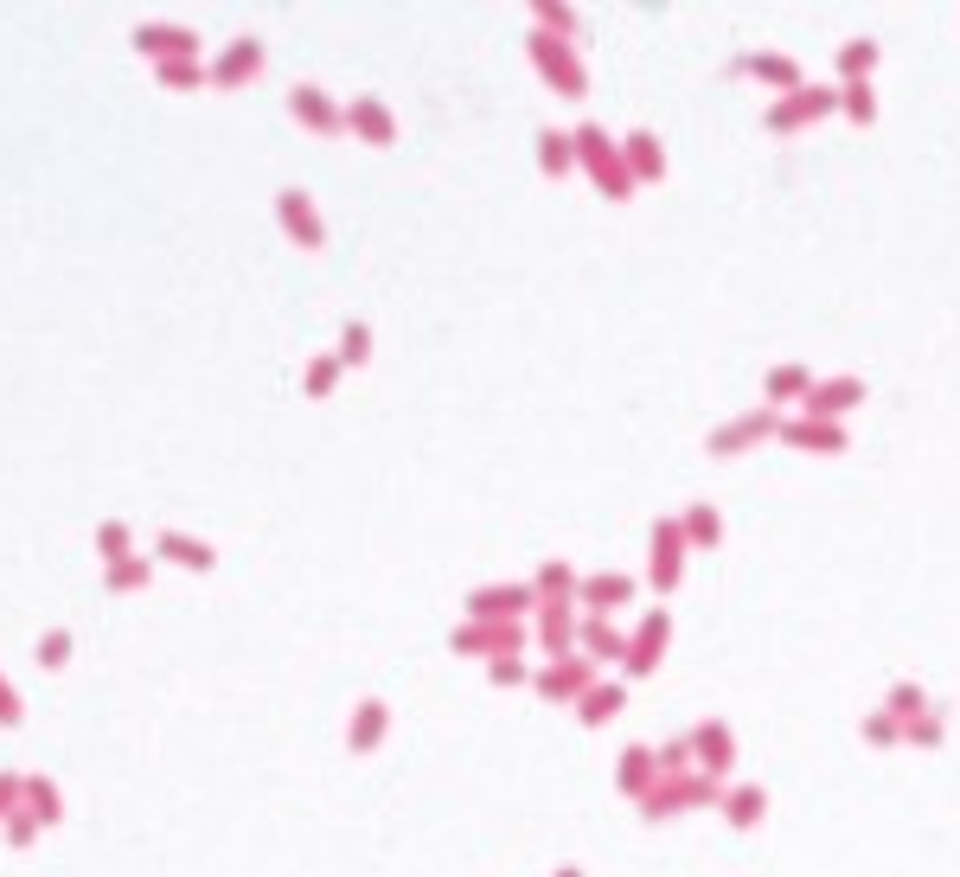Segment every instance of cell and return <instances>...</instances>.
<instances>
[{
  "label": "cell",
  "instance_id": "obj_3",
  "mask_svg": "<svg viewBox=\"0 0 960 877\" xmlns=\"http://www.w3.org/2000/svg\"><path fill=\"white\" fill-rule=\"evenodd\" d=\"M276 219L289 224V231H295V237H301V244H308V251H321V244H327V224L314 219V206H308V192H295V186H289V192L276 199Z\"/></svg>",
  "mask_w": 960,
  "mask_h": 877
},
{
  "label": "cell",
  "instance_id": "obj_2",
  "mask_svg": "<svg viewBox=\"0 0 960 877\" xmlns=\"http://www.w3.org/2000/svg\"><path fill=\"white\" fill-rule=\"evenodd\" d=\"M257 71H263V45L257 38H231L224 58L212 65V84H219V90H237V84H250Z\"/></svg>",
  "mask_w": 960,
  "mask_h": 877
},
{
  "label": "cell",
  "instance_id": "obj_12",
  "mask_svg": "<svg viewBox=\"0 0 960 877\" xmlns=\"http://www.w3.org/2000/svg\"><path fill=\"white\" fill-rule=\"evenodd\" d=\"M38 666H45V673H58V666H71V628H52V634L38 641Z\"/></svg>",
  "mask_w": 960,
  "mask_h": 877
},
{
  "label": "cell",
  "instance_id": "obj_8",
  "mask_svg": "<svg viewBox=\"0 0 960 877\" xmlns=\"http://www.w3.org/2000/svg\"><path fill=\"white\" fill-rule=\"evenodd\" d=\"M346 122H353V129H359V135H366L371 147H384V142H391V115L378 110L371 97H366V103H353V110H346Z\"/></svg>",
  "mask_w": 960,
  "mask_h": 877
},
{
  "label": "cell",
  "instance_id": "obj_6",
  "mask_svg": "<svg viewBox=\"0 0 960 877\" xmlns=\"http://www.w3.org/2000/svg\"><path fill=\"white\" fill-rule=\"evenodd\" d=\"M26 813L38 826H58L65 820V801H58V781L52 775H26Z\"/></svg>",
  "mask_w": 960,
  "mask_h": 877
},
{
  "label": "cell",
  "instance_id": "obj_17",
  "mask_svg": "<svg viewBox=\"0 0 960 877\" xmlns=\"http://www.w3.org/2000/svg\"><path fill=\"white\" fill-rule=\"evenodd\" d=\"M366 359V328H346V346H339V366H359Z\"/></svg>",
  "mask_w": 960,
  "mask_h": 877
},
{
  "label": "cell",
  "instance_id": "obj_10",
  "mask_svg": "<svg viewBox=\"0 0 960 877\" xmlns=\"http://www.w3.org/2000/svg\"><path fill=\"white\" fill-rule=\"evenodd\" d=\"M378 736H384V704H378V698H366V704H359V718H353V750H371Z\"/></svg>",
  "mask_w": 960,
  "mask_h": 877
},
{
  "label": "cell",
  "instance_id": "obj_9",
  "mask_svg": "<svg viewBox=\"0 0 960 877\" xmlns=\"http://www.w3.org/2000/svg\"><path fill=\"white\" fill-rule=\"evenodd\" d=\"M97 557H103V564L135 557V539H129V525H122V519H103V525H97Z\"/></svg>",
  "mask_w": 960,
  "mask_h": 877
},
{
  "label": "cell",
  "instance_id": "obj_4",
  "mask_svg": "<svg viewBox=\"0 0 960 877\" xmlns=\"http://www.w3.org/2000/svg\"><path fill=\"white\" fill-rule=\"evenodd\" d=\"M289 110H295L308 129H321V135L346 129V110H333V103L321 97V90H314V84H295V90H289Z\"/></svg>",
  "mask_w": 960,
  "mask_h": 877
},
{
  "label": "cell",
  "instance_id": "obj_13",
  "mask_svg": "<svg viewBox=\"0 0 960 877\" xmlns=\"http://www.w3.org/2000/svg\"><path fill=\"white\" fill-rule=\"evenodd\" d=\"M0 826H7V845H33L38 833H45V826H38V820H33V813H26V807H20V813H7Z\"/></svg>",
  "mask_w": 960,
  "mask_h": 877
},
{
  "label": "cell",
  "instance_id": "obj_16",
  "mask_svg": "<svg viewBox=\"0 0 960 877\" xmlns=\"http://www.w3.org/2000/svg\"><path fill=\"white\" fill-rule=\"evenodd\" d=\"M333 371H339V359H314V366H308V398H327Z\"/></svg>",
  "mask_w": 960,
  "mask_h": 877
},
{
  "label": "cell",
  "instance_id": "obj_1",
  "mask_svg": "<svg viewBox=\"0 0 960 877\" xmlns=\"http://www.w3.org/2000/svg\"><path fill=\"white\" fill-rule=\"evenodd\" d=\"M135 52H148L154 65H180V58H199V38H192V26L142 20V26H135Z\"/></svg>",
  "mask_w": 960,
  "mask_h": 877
},
{
  "label": "cell",
  "instance_id": "obj_5",
  "mask_svg": "<svg viewBox=\"0 0 960 877\" xmlns=\"http://www.w3.org/2000/svg\"><path fill=\"white\" fill-rule=\"evenodd\" d=\"M154 551H160L167 564H180V570H212V564H219V551L205 545V539H186V532H160Z\"/></svg>",
  "mask_w": 960,
  "mask_h": 877
},
{
  "label": "cell",
  "instance_id": "obj_14",
  "mask_svg": "<svg viewBox=\"0 0 960 877\" xmlns=\"http://www.w3.org/2000/svg\"><path fill=\"white\" fill-rule=\"evenodd\" d=\"M26 724V704H20V692L7 686V673H0V731H20Z\"/></svg>",
  "mask_w": 960,
  "mask_h": 877
},
{
  "label": "cell",
  "instance_id": "obj_7",
  "mask_svg": "<svg viewBox=\"0 0 960 877\" xmlns=\"http://www.w3.org/2000/svg\"><path fill=\"white\" fill-rule=\"evenodd\" d=\"M154 584V564H148V557H122V564H110V570H103V589H110V596H129V589H148Z\"/></svg>",
  "mask_w": 960,
  "mask_h": 877
},
{
  "label": "cell",
  "instance_id": "obj_15",
  "mask_svg": "<svg viewBox=\"0 0 960 877\" xmlns=\"http://www.w3.org/2000/svg\"><path fill=\"white\" fill-rule=\"evenodd\" d=\"M26 807V775H0V820Z\"/></svg>",
  "mask_w": 960,
  "mask_h": 877
},
{
  "label": "cell",
  "instance_id": "obj_11",
  "mask_svg": "<svg viewBox=\"0 0 960 877\" xmlns=\"http://www.w3.org/2000/svg\"><path fill=\"white\" fill-rule=\"evenodd\" d=\"M154 77H160L167 90H199V84H205L212 71H205L199 58H180V65H154Z\"/></svg>",
  "mask_w": 960,
  "mask_h": 877
}]
</instances>
